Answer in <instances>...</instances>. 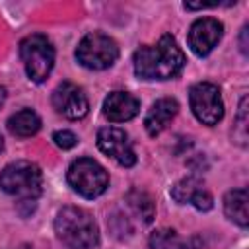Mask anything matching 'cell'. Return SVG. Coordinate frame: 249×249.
I'll return each mask as SVG.
<instances>
[{
    "instance_id": "11",
    "label": "cell",
    "mask_w": 249,
    "mask_h": 249,
    "mask_svg": "<svg viewBox=\"0 0 249 249\" xmlns=\"http://www.w3.org/2000/svg\"><path fill=\"white\" fill-rule=\"evenodd\" d=\"M171 196L179 204H193L196 210H210L214 204L212 195L198 177H185L171 187Z\"/></svg>"
},
{
    "instance_id": "9",
    "label": "cell",
    "mask_w": 249,
    "mask_h": 249,
    "mask_svg": "<svg viewBox=\"0 0 249 249\" xmlns=\"http://www.w3.org/2000/svg\"><path fill=\"white\" fill-rule=\"evenodd\" d=\"M53 107L66 119H82L89 109V101L80 86L62 82L53 91Z\"/></svg>"
},
{
    "instance_id": "18",
    "label": "cell",
    "mask_w": 249,
    "mask_h": 249,
    "mask_svg": "<svg viewBox=\"0 0 249 249\" xmlns=\"http://www.w3.org/2000/svg\"><path fill=\"white\" fill-rule=\"evenodd\" d=\"M53 140H54V144H56L58 148H62V150H70V148H74V146L78 144L76 134L70 132V130H56V132L53 134Z\"/></svg>"
},
{
    "instance_id": "15",
    "label": "cell",
    "mask_w": 249,
    "mask_h": 249,
    "mask_svg": "<svg viewBox=\"0 0 249 249\" xmlns=\"http://www.w3.org/2000/svg\"><path fill=\"white\" fill-rule=\"evenodd\" d=\"M224 212L237 226H247V189H233L224 196Z\"/></svg>"
},
{
    "instance_id": "17",
    "label": "cell",
    "mask_w": 249,
    "mask_h": 249,
    "mask_svg": "<svg viewBox=\"0 0 249 249\" xmlns=\"http://www.w3.org/2000/svg\"><path fill=\"white\" fill-rule=\"evenodd\" d=\"M148 243H150V249H183L185 245V241L177 235V231L167 230V228L152 231Z\"/></svg>"
},
{
    "instance_id": "8",
    "label": "cell",
    "mask_w": 249,
    "mask_h": 249,
    "mask_svg": "<svg viewBox=\"0 0 249 249\" xmlns=\"http://www.w3.org/2000/svg\"><path fill=\"white\" fill-rule=\"evenodd\" d=\"M97 146L103 154L111 156L123 167H132L136 163V154H134L132 144H130V140L123 128H117V126L99 128Z\"/></svg>"
},
{
    "instance_id": "13",
    "label": "cell",
    "mask_w": 249,
    "mask_h": 249,
    "mask_svg": "<svg viewBox=\"0 0 249 249\" xmlns=\"http://www.w3.org/2000/svg\"><path fill=\"white\" fill-rule=\"evenodd\" d=\"M177 111H179V103L173 97H161V99H158L150 107V111L146 113V117H144L146 132L150 136H158L160 132H163L165 126L169 124V121L177 115Z\"/></svg>"
},
{
    "instance_id": "2",
    "label": "cell",
    "mask_w": 249,
    "mask_h": 249,
    "mask_svg": "<svg viewBox=\"0 0 249 249\" xmlns=\"http://www.w3.org/2000/svg\"><path fill=\"white\" fill-rule=\"evenodd\" d=\"M54 231L70 249H93L99 243L97 224L86 210L78 206H64L56 214Z\"/></svg>"
},
{
    "instance_id": "6",
    "label": "cell",
    "mask_w": 249,
    "mask_h": 249,
    "mask_svg": "<svg viewBox=\"0 0 249 249\" xmlns=\"http://www.w3.org/2000/svg\"><path fill=\"white\" fill-rule=\"evenodd\" d=\"M76 58L82 66L89 70H105L115 64L119 58V47L115 39H111L105 33L91 31L82 37L76 49Z\"/></svg>"
},
{
    "instance_id": "4",
    "label": "cell",
    "mask_w": 249,
    "mask_h": 249,
    "mask_svg": "<svg viewBox=\"0 0 249 249\" xmlns=\"http://www.w3.org/2000/svg\"><path fill=\"white\" fill-rule=\"evenodd\" d=\"M19 56L29 80L35 84L45 82L54 66V47L41 33L27 35L19 43Z\"/></svg>"
},
{
    "instance_id": "19",
    "label": "cell",
    "mask_w": 249,
    "mask_h": 249,
    "mask_svg": "<svg viewBox=\"0 0 249 249\" xmlns=\"http://www.w3.org/2000/svg\"><path fill=\"white\" fill-rule=\"evenodd\" d=\"M6 97H8V91H6V88H4V86H0V107L4 105Z\"/></svg>"
},
{
    "instance_id": "21",
    "label": "cell",
    "mask_w": 249,
    "mask_h": 249,
    "mask_svg": "<svg viewBox=\"0 0 249 249\" xmlns=\"http://www.w3.org/2000/svg\"><path fill=\"white\" fill-rule=\"evenodd\" d=\"M19 249H33V247H29V245H21Z\"/></svg>"
},
{
    "instance_id": "5",
    "label": "cell",
    "mask_w": 249,
    "mask_h": 249,
    "mask_svg": "<svg viewBox=\"0 0 249 249\" xmlns=\"http://www.w3.org/2000/svg\"><path fill=\"white\" fill-rule=\"evenodd\" d=\"M68 185L84 198H95L109 187V175L105 167L93 158H78L70 163L66 173Z\"/></svg>"
},
{
    "instance_id": "12",
    "label": "cell",
    "mask_w": 249,
    "mask_h": 249,
    "mask_svg": "<svg viewBox=\"0 0 249 249\" xmlns=\"http://www.w3.org/2000/svg\"><path fill=\"white\" fill-rule=\"evenodd\" d=\"M140 101L128 91H111L103 101V115L113 123H124L136 117Z\"/></svg>"
},
{
    "instance_id": "1",
    "label": "cell",
    "mask_w": 249,
    "mask_h": 249,
    "mask_svg": "<svg viewBox=\"0 0 249 249\" xmlns=\"http://www.w3.org/2000/svg\"><path fill=\"white\" fill-rule=\"evenodd\" d=\"M187 58L175 37L161 35L156 45H144L134 53V74L142 80H171L181 74Z\"/></svg>"
},
{
    "instance_id": "10",
    "label": "cell",
    "mask_w": 249,
    "mask_h": 249,
    "mask_svg": "<svg viewBox=\"0 0 249 249\" xmlns=\"http://www.w3.org/2000/svg\"><path fill=\"white\" fill-rule=\"evenodd\" d=\"M224 25L214 18H200L189 29V47L195 54L206 56L222 39Z\"/></svg>"
},
{
    "instance_id": "3",
    "label": "cell",
    "mask_w": 249,
    "mask_h": 249,
    "mask_svg": "<svg viewBox=\"0 0 249 249\" xmlns=\"http://www.w3.org/2000/svg\"><path fill=\"white\" fill-rule=\"evenodd\" d=\"M0 187L21 202H35L43 193V171L33 161H14L0 171Z\"/></svg>"
},
{
    "instance_id": "14",
    "label": "cell",
    "mask_w": 249,
    "mask_h": 249,
    "mask_svg": "<svg viewBox=\"0 0 249 249\" xmlns=\"http://www.w3.org/2000/svg\"><path fill=\"white\" fill-rule=\"evenodd\" d=\"M41 128V119L33 109H21L8 119V130L14 136H33Z\"/></svg>"
},
{
    "instance_id": "16",
    "label": "cell",
    "mask_w": 249,
    "mask_h": 249,
    "mask_svg": "<svg viewBox=\"0 0 249 249\" xmlns=\"http://www.w3.org/2000/svg\"><path fill=\"white\" fill-rule=\"evenodd\" d=\"M126 202L128 206L134 210V214L138 218H142L144 224H150L154 220V212H156V206H154V200L148 193L140 191V189H132L128 195H126Z\"/></svg>"
},
{
    "instance_id": "20",
    "label": "cell",
    "mask_w": 249,
    "mask_h": 249,
    "mask_svg": "<svg viewBox=\"0 0 249 249\" xmlns=\"http://www.w3.org/2000/svg\"><path fill=\"white\" fill-rule=\"evenodd\" d=\"M2 150H4V138L0 136V152H2Z\"/></svg>"
},
{
    "instance_id": "7",
    "label": "cell",
    "mask_w": 249,
    "mask_h": 249,
    "mask_svg": "<svg viewBox=\"0 0 249 249\" xmlns=\"http://www.w3.org/2000/svg\"><path fill=\"white\" fill-rule=\"evenodd\" d=\"M189 103L195 117L202 124H216L224 117V103L218 86L210 82H198L189 89Z\"/></svg>"
}]
</instances>
